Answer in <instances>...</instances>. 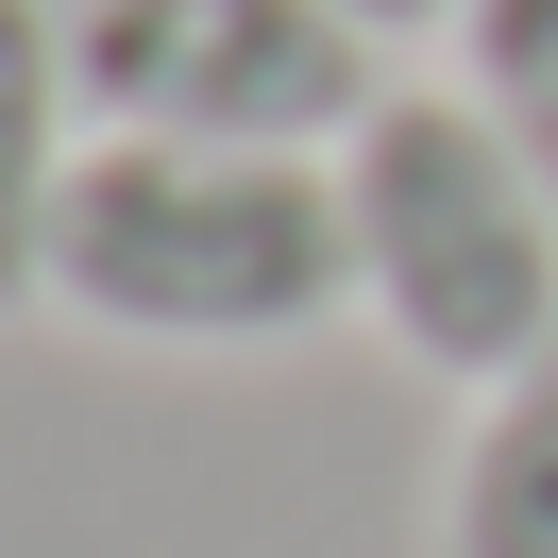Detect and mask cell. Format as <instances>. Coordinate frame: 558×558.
<instances>
[{"label": "cell", "mask_w": 558, "mask_h": 558, "mask_svg": "<svg viewBox=\"0 0 558 558\" xmlns=\"http://www.w3.org/2000/svg\"><path fill=\"white\" fill-rule=\"evenodd\" d=\"M355 220L322 153H186V136H85L51 204V305L170 355H271L339 322Z\"/></svg>", "instance_id": "cell-1"}, {"label": "cell", "mask_w": 558, "mask_h": 558, "mask_svg": "<svg viewBox=\"0 0 558 558\" xmlns=\"http://www.w3.org/2000/svg\"><path fill=\"white\" fill-rule=\"evenodd\" d=\"M339 220H355V305L423 373L490 389L508 355L558 339V186L474 85H389L339 136Z\"/></svg>", "instance_id": "cell-2"}, {"label": "cell", "mask_w": 558, "mask_h": 558, "mask_svg": "<svg viewBox=\"0 0 558 558\" xmlns=\"http://www.w3.org/2000/svg\"><path fill=\"white\" fill-rule=\"evenodd\" d=\"M355 0H69V69L102 136H186V153H339L373 85Z\"/></svg>", "instance_id": "cell-3"}, {"label": "cell", "mask_w": 558, "mask_h": 558, "mask_svg": "<svg viewBox=\"0 0 558 558\" xmlns=\"http://www.w3.org/2000/svg\"><path fill=\"white\" fill-rule=\"evenodd\" d=\"M85 69H69V0H0V305H51V204L85 170Z\"/></svg>", "instance_id": "cell-4"}, {"label": "cell", "mask_w": 558, "mask_h": 558, "mask_svg": "<svg viewBox=\"0 0 558 558\" xmlns=\"http://www.w3.org/2000/svg\"><path fill=\"white\" fill-rule=\"evenodd\" d=\"M440 542L457 558H558V339L474 389V440L440 474Z\"/></svg>", "instance_id": "cell-5"}, {"label": "cell", "mask_w": 558, "mask_h": 558, "mask_svg": "<svg viewBox=\"0 0 558 558\" xmlns=\"http://www.w3.org/2000/svg\"><path fill=\"white\" fill-rule=\"evenodd\" d=\"M457 35H474V102L508 119V136H524V170L558 186V0H474Z\"/></svg>", "instance_id": "cell-6"}, {"label": "cell", "mask_w": 558, "mask_h": 558, "mask_svg": "<svg viewBox=\"0 0 558 558\" xmlns=\"http://www.w3.org/2000/svg\"><path fill=\"white\" fill-rule=\"evenodd\" d=\"M373 35H440V17H474V0H355Z\"/></svg>", "instance_id": "cell-7"}]
</instances>
